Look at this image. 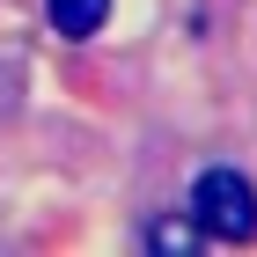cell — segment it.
<instances>
[{
	"instance_id": "cell-1",
	"label": "cell",
	"mask_w": 257,
	"mask_h": 257,
	"mask_svg": "<svg viewBox=\"0 0 257 257\" xmlns=\"http://www.w3.org/2000/svg\"><path fill=\"white\" fill-rule=\"evenodd\" d=\"M191 220L206 228V235H220V242H250L257 235V191H250V177H242V169H206L198 191H191Z\"/></svg>"
},
{
	"instance_id": "cell-2",
	"label": "cell",
	"mask_w": 257,
	"mask_h": 257,
	"mask_svg": "<svg viewBox=\"0 0 257 257\" xmlns=\"http://www.w3.org/2000/svg\"><path fill=\"white\" fill-rule=\"evenodd\" d=\"M103 22H110V0H52V30H59V37H96Z\"/></svg>"
},
{
	"instance_id": "cell-3",
	"label": "cell",
	"mask_w": 257,
	"mask_h": 257,
	"mask_svg": "<svg viewBox=\"0 0 257 257\" xmlns=\"http://www.w3.org/2000/svg\"><path fill=\"white\" fill-rule=\"evenodd\" d=\"M147 250H155V257H198V250H206V228L169 213V220H155V228H147Z\"/></svg>"
}]
</instances>
